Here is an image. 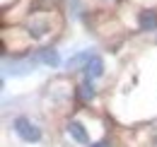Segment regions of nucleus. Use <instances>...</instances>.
<instances>
[{
    "label": "nucleus",
    "mask_w": 157,
    "mask_h": 147,
    "mask_svg": "<svg viewBox=\"0 0 157 147\" xmlns=\"http://www.w3.org/2000/svg\"><path fill=\"white\" fill-rule=\"evenodd\" d=\"M34 55H36L39 63L48 65V68H58V65H60V53L53 48V46H44V48H39Z\"/></svg>",
    "instance_id": "0eeeda50"
},
{
    "label": "nucleus",
    "mask_w": 157,
    "mask_h": 147,
    "mask_svg": "<svg viewBox=\"0 0 157 147\" xmlns=\"http://www.w3.org/2000/svg\"><path fill=\"white\" fill-rule=\"evenodd\" d=\"M92 82H94V80L85 77L78 87L73 89V96H75V104H78V106H90V104L97 99V87H94Z\"/></svg>",
    "instance_id": "39448f33"
},
{
    "label": "nucleus",
    "mask_w": 157,
    "mask_h": 147,
    "mask_svg": "<svg viewBox=\"0 0 157 147\" xmlns=\"http://www.w3.org/2000/svg\"><path fill=\"white\" fill-rule=\"evenodd\" d=\"M34 63H36V55H12L5 58V70L10 75H27L34 70Z\"/></svg>",
    "instance_id": "20e7f679"
},
{
    "label": "nucleus",
    "mask_w": 157,
    "mask_h": 147,
    "mask_svg": "<svg viewBox=\"0 0 157 147\" xmlns=\"http://www.w3.org/2000/svg\"><path fill=\"white\" fill-rule=\"evenodd\" d=\"M106 2H109V0H106Z\"/></svg>",
    "instance_id": "9b49d317"
},
{
    "label": "nucleus",
    "mask_w": 157,
    "mask_h": 147,
    "mask_svg": "<svg viewBox=\"0 0 157 147\" xmlns=\"http://www.w3.org/2000/svg\"><path fill=\"white\" fill-rule=\"evenodd\" d=\"M53 17H56V10H36L32 12L27 22H24V32L29 39H44L48 34H53V29L58 24H53Z\"/></svg>",
    "instance_id": "f257e3e1"
},
{
    "label": "nucleus",
    "mask_w": 157,
    "mask_h": 147,
    "mask_svg": "<svg viewBox=\"0 0 157 147\" xmlns=\"http://www.w3.org/2000/svg\"><path fill=\"white\" fill-rule=\"evenodd\" d=\"M136 22H138V29L140 32H157V7H152V5L140 7Z\"/></svg>",
    "instance_id": "423d86ee"
},
{
    "label": "nucleus",
    "mask_w": 157,
    "mask_h": 147,
    "mask_svg": "<svg viewBox=\"0 0 157 147\" xmlns=\"http://www.w3.org/2000/svg\"><path fill=\"white\" fill-rule=\"evenodd\" d=\"M65 133L73 142H78L82 147H90L92 145V135H90V128L80 121V118H68L65 121Z\"/></svg>",
    "instance_id": "7ed1b4c3"
},
{
    "label": "nucleus",
    "mask_w": 157,
    "mask_h": 147,
    "mask_svg": "<svg viewBox=\"0 0 157 147\" xmlns=\"http://www.w3.org/2000/svg\"><path fill=\"white\" fill-rule=\"evenodd\" d=\"M12 130H15V135L20 138L24 145H39L41 140H44L41 126L34 123L29 116H17V118L12 121Z\"/></svg>",
    "instance_id": "f03ea898"
},
{
    "label": "nucleus",
    "mask_w": 157,
    "mask_h": 147,
    "mask_svg": "<svg viewBox=\"0 0 157 147\" xmlns=\"http://www.w3.org/2000/svg\"><path fill=\"white\" fill-rule=\"evenodd\" d=\"M94 53H90V51H80V53H75L68 63H65V68H68V73H78V70H85V65L90 63V58H92Z\"/></svg>",
    "instance_id": "1a4fd4ad"
},
{
    "label": "nucleus",
    "mask_w": 157,
    "mask_h": 147,
    "mask_svg": "<svg viewBox=\"0 0 157 147\" xmlns=\"http://www.w3.org/2000/svg\"><path fill=\"white\" fill-rule=\"evenodd\" d=\"M104 70H106V65H104V58L94 53L92 58H90V63L85 65V70H82V73H85V77H90V80H99V77L104 75Z\"/></svg>",
    "instance_id": "6e6552de"
},
{
    "label": "nucleus",
    "mask_w": 157,
    "mask_h": 147,
    "mask_svg": "<svg viewBox=\"0 0 157 147\" xmlns=\"http://www.w3.org/2000/svg\"><path fill=\"white\" fill-rule=\"evenodd\" d=\"M90 147H114V142H111L109 138H101V140H97V142H92Z\"/></svg>",
    "instance_id": "9d476101"
}]
</instances>
